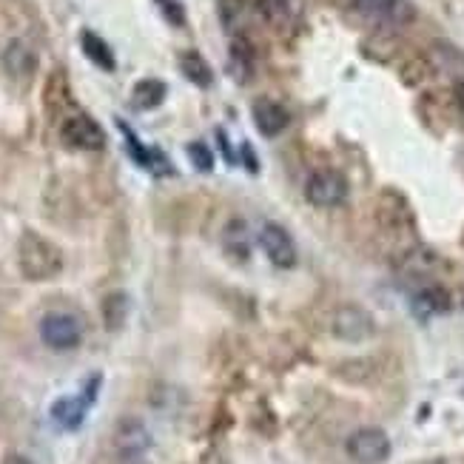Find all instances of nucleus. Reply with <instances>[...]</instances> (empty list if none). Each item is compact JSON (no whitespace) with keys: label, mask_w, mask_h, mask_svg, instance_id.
Returning a JSON list of instances; mask_svg holds the SVG:
<instances>
[{"label":"nucleus","mask_w":464,"mask_h":464,"mask_svg":"<svg viewBox=\"0 0 464 464\" xmlns=\"http://www.w3.org/2000/svg\"><path fill=\"white\" fill-rule=\"evenodd\" d=\"M100 385V379L94 376L89 382V388L83 391V396H69V399H60L52 405V419L57 421L63 430H77L80 425H83V419H86V411L92 408V401H94V391Z\"/></svg>","instance_id":"9"},{"label":"nucleus","mask_w":464,"mask_h":464,"mask_svg":"<svg viewBox=\"0 0 464 464\" xmlns=\"http://www.w3.org/2000/svg\"><path fill=\"white\" fill-rule=\"evenodd\" d=\"M151 445L149 439V430L140 425V421H123V425L117 428V436H114V448H117V459L120 464H140L146 459V450Z\"/></svg>","instance_id":"8"},{"label":"nucleus","mask_w":464,"mask_h":464,"mask_svg":"<svg viewBox=\"0 0 464 464\" xmlns=\"http://www.w3.org/2000/svg\"><path fill=\"white\" fill-rule=\"evenodd\" d=\"M100 314H103V325L109 331H120L129 319V296L123 291H111L100 305Z\"/></svg>","instance_id":"16"},{"label":"nucleus","mask_w":464,"mask_h":464,"mask_svg":"<svg viewBox=\"0 0 464 464\" xmlns=\"http://www.w3.org/2000/svg\"><path fill=\"white\" fill-rule=\"evenodd\" d=\"M256 6H259V14L268 20L271 26L282 29V26H288V20H291V0H256Z\"/></svg>","instance_id":"19"},{"label":"nucleus","mask_w":464,"mask_h":464,"mask_svg":"<svg viewBox=\"0 0 464 464\" xmlns=\"http://www.w3.org/2000/svg\"><path fill=\"white\" fill-rule=\"evenodd\" d=\"M251 117H254V126L262 137H279L291 123V114L282 109L276 100H268V97L256 100L251 109Z\"/></svg>","instance_id":"11"},{"label":"nucleus","mask_w":464,"mask_h":464,"mask_svg":"<svg viewBox=\"0 0 464 464\" xmlns=\"http://www.w3.org/2000/svg\"><path fill=\"white\" fill-rule=\"evenodd\" d=\"M166 94H169V89H166L163 80H154V77L140 80V83L134 86V94H131V106L137 111H151L163 103Z\"/></svg>","instance_id":"12"},{"label":"nucleus","mask_w":464,"mask_h":464,"mask_svg":"<svg viewBox=\"0 0 464 464\" xmlns=\"http://www.w3.org/2000/svg\"><path fill=\"white\" fill-rule=\"evenodd\" d=\"M40 339L46 342L52 351H72L83 339V325L69 311H52L40 319Z\"/></svg>","instance_id":"2"},{"label":"nucleus","mask_w":464,"mask_h":464,"mask_svg":"<svg viewBox=\"0 0 464 464\" xmlns=\"http://www.w3.org/2000/svg\"><path fill=\"white\" fill-rule=\"evenodd\" d=\"M60 140L77 151H100L106 146V131L89 114H72L60 126Z\"/></svg>","instance_id":"4"},{"label":"nucleus","mask_w":464,"mask_h":464,"mask_svg":"<svg viewBox=\"0 0 464 464\" xmlns=\"http://www.w3.org/2000/svg\"><path fill=\"white\" fill-rule=\"evenodd\" d=\"M259 246L266 251V256L274 262L276 268H291L296 266V246L291 234L276 226V223H266L259 228Z\"/></svg>","instance_id":"7"},{"label":"nucleus","mask_w":464,"mask_h":464,"mask_svg":"<svg viewBox=\"0 0 464 464\" xmlns=\"http://www.w3.org/2000/svg\"><path fill=\"white\" fill-rule=\"evenodd\" d=\"M157 4H160V12L169 17V24H174V26H183L186 24L183 6H179L177 0H157Z\"/></svg>","instance_id":"22"},{"label":"nucleus","mask_w":464,"mask_h":464,"mask_svg":"<svg viewBox=\"0 0 464 464\" xmlns=\"http://www.w3.org/2000/svg\"><path fill=\"white\" fill-rule=\"evenodd\" d=\"M80 46H83V54L92 60L94 66H100L103 72H114V66H117L114 63V52H111V46L100 34L86 29L83 34H80Z\"/></svg>","instance_id":"14"},{"label":"nucleus","mask_w":464,"mask_h":464,"mask_svg":"<svg viewBox=\"0 0 464 464\" xmlns=\"http://www.w3.org/2000/svg\"><path fill=\"white\" fill-rule=\"evenodd\" d=\"M179 72H183L186 80H191V83L199 86V89H208L214 83L211 66L206 63V57L197 54V52H183V54H179Z\"/></svg>","instance_id":"15"},{"label":"nucleus","mask_w":464,"mask_h":464,"mask_svg":"<svg viewBox=\"0 0 464 464\" xmlns=\"http://www.w3.org/2000/svg\"><path fill=\"white\" fill-rule=\"evenodd\" d=\"M188 157H191V163L199 169V171H211L214 169V157L208 151L206 143H191L188 146Z\"/></svg>","instance_id":"21"},{"label":"nucleus","mask_w":464,"mask_h":464,"mask_svg":"<svg viewBox=\"0 0 464 464\" xmlns=\"http://www.w3.org/2000/svg\"><path fill=\"white\" fill-rule=\"evenodd\" d=\"M34 66V57H32V52L24 46V44H9V49H6V69L9 72H26V69H32Z\"/></svg>","instance_id":"20"},{"label":"nucleus","mask_w":464,"mask_h":464,"mask_svg":"<svg viewBox=\"0 0 464 464\" xmlns=\"http://www.w3.org/2000/svg\"><path fill=\"white\" fill-rule=\"evenodd\" d=\"M4 464H32L26 456H17V453H12V456H6V461Z\"/></svg>","instance_id":"24"},{"label":"nucleus","mask_w":464,"mask_h":464,"mask_svg":"<svg viewBox=\"0 0 464 464\" xmlns=\"http://www.w3.org/2000/svg\"><path fill=\"white\" fill-rule=\"evenodd\" d=\"M353 6L362 17H368L376 26L401 29L413 20V6L408 0H353Z\"/></svg>","instance_id":"5"},{"label":"nucleus","mask_w":464,"mask_h":464,"mask_svg":"<svg viewBox=\"0 0 464 464\" xmlns=\"http://www.w3.org/2000/svg\"><path fill=\"white\" fill-rule=\"evenodd\" d=\"M456 103H459V109L464 111V80L456 86Z\"/></svg>","instance_id":"25"},{"label":"nucleus","mask_w":464,"mask_h":464,"mask_svg":"<svg viewBox=\"0 0 464 464\" xmlns=\"http://www.w3.org/2000/svg\"><path fill=\"white\" fill-rule=\"evenodd\" d=\"M448 308H450V296H448L445 288H439V285L425 288V291H419L413 296V311H416L419 319H430L436 314H445Z\"/></svg>","instance_id":"13"},{"label":"nucleus","mask_w":464,"mask_h":464,"mask_svg":"<svg viewBox=\"0 0 464 464\" xmlns=\"http://www.w3.org/2000/svg\"><path fill=\"white\" fill-rule=\"evenodd\" d=\"M17 266L20 274L32 282H49L63 268V254L44 234L26 231L17 239Z\"/></svg>","instance_id":"1"},{"label":"nucleus","mask_w":464,"mask_h":464,"mask_svg":"<svg viewBox=\"0 0 464 464\" xmlns=\"http://www.w3.org/2000/svg\"><path fill=\"white\" fill-rule=\"evenodd\" d=\"M117 126H120V131L126 134V149H129V154L134 157V163L137 166H143V169H154V160H160V163H166L163 157H160V151H151V149H146L143 143L137 140V134L123 123V120H117Z\"/></svg>","instance_id":"17"},{"label":"nucleus","mask_w":464,"mask_h":464,"mask_svg":"<svg viewBox=\"0 0 464 464\" xmlns=\"http://www.w3.org/2000/svg\"><path fill=\"white\" fill-rule=\"evenodd\" d=\"M331 331L339 339L362 342V339H368L373 334V319L356 305H342L331 319Z\"/></svg>","instance_id":"10"},{"label":"nucleus","mask_w":464,"mask_h":464,"mask_svg":"<svg viewBox=\"0 0 464 464\" xmlns=\"http://www.w3.org/2000/svg\"><path fill=\"white\" fill-rule=\"evenodd\" d=\"M305 197L316 208H336L345 203V197H348V179L334 169L314 171L305 183Z\"/></svg>","instance_id":"3"},{"label":"nucleus","mask_w":464,"mask_h":464,"mask_svg":"<svg viewBox=\"0 0 464 464\" xmlns=\"http://www.w3.org/2000/svg\"><path fill=\"white\" fill-rule=\"evenodd\" d=\"M348 456L356 464H382L391 456V439L379 428H362L348 439Z\"/></svg>","instance_id":"6"},{"label":"nucleus","mask_w":464,"mask_h":464,"mask_svg":"<svg viewBox=\"0 0 464 464\" xmlns=\"http://www.w3.org/2000/svg\"><path fill=\"white\" fill-rule=\"evenodd\" d=\"M223 242H226V251H228L234 259H248V237H246V223H239V219H231V223L226 226Z\"/></svg>","instance_id":"18"},{"label":"nucleus","mask_w":464,"mask_h":464,"mask_svg":"<svg viewBox=\"0 0 464 464\" xmlns=\"http://www.w3.org/2000/svg\"><path fill=\"white\" fill-rule=\"evenodd\" d=\"M219 14H223L226 26H234L237 14H242V0H219Z\"/></svg>","instance_id":"23"}]
</instances>
